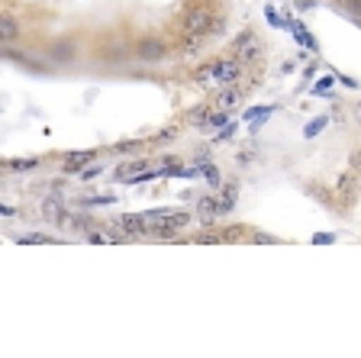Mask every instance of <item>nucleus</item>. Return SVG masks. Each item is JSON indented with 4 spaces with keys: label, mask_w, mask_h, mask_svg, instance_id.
<instances>
[{
    "label": "nucleus",
    "mask_w": 361,
    "mask_h": 358,
    "mask_svg": "<svg viewBox=\"0 0 361 358\" xmlns=\"http://www.w3.org/2000/svg\"><path fill=\"white\" fill-rule=\"evenodd\" d=\"M242 75H245V65H242L235 55H226V59H213V61L197 68L194 81L200 84V88L219 90V88H229V84H239Z\"/></svg>",
    "instance_id": "nucleus-1"
},
{
    "label": "nucleus",
    "mask_w": 361,
    "mask_h": 358,
    "mask_svg": "<svg viewBox=\"0 0 361 358\" xmlns=\"http://www.w3.org/2000/svg\"><path fill=\"white\" fill-rule=\"evenodd\" d=\"M149 229V236H161V239H171L174 232L188 229L190 223V213L184 210H149V213H139Z\"/></svg>",
    "instance_id": "nucleus-2"
},
{
    "label": "nucleus",
    "mask_w": 361,
    "mask_h": 358,
    "mask_svg": "<svg viewBox=\"0 0 361 358\" xmlns=\"http://www.w3.org/2000/svg\"><path fill=\"white\" fill-rule=\"evenodd\" d=\"M233 52H235V59L245 65V61H258V59H262L264 45H262V39H258L255 30H242L239 36H235V42H233Z\"/></svg>",
    "instance_id": "nucleus-3"
},
{
    "label": "nucleus",
    "mask_w": 361,
    "mask_h": 358,
    "mask_svg": "<svg viewBox=\"0 0 361 358\" xmlns=\"http://www.w3.org/2000/svg\"><path fill=\"white\" fill-rule=\"evenodd\" d=\"M168 55V45L161 42V39L149 36V39H139L135 42V59L145 61V65H155V61H161Z\"/></svg>",
    "instance_id": "nucleus-4"
},
{
    "label": "nucleus",
    "mask_w": 361,
    "mask_h": 358,
    "mask_svg": "<svg viewBox=\"0 0 361 358\" xmlns=\"http://www.w3.org/2000/svg\"><path fill=\"white\" fill-rule=\"evenodd\" d=\"M210 10L207 7H194L188 16H184V36H210Z\"/></svg>",
    "instance_id": "nucleus-5"
},
{
    "label": "nucleus",
    "mask_w": 361,
    "mask_h": 358,
    "mask_svg": "<svg viewBox=\"0 0 361 358\" xmlns=\"http://www.w3.org/2000/svg\"><path fill=\"white\" fill-rule=\"evenodd\" d=\"M97 155L100 152H94V149H81V152H68L65 158H61V172H81L84 165H90V162H97Z\"/></svg>",
    "instance_id": "nucleus-6"
},
{
    "label": "nucleus",
    "mask_w": 361,
    "mask_h": 358,
    "mask_svg": "<svg viewBox=\"0 0 361 358\" xmlns=\"http://www.w3.org/2000/svg\"><path fill=\"white\" fill-rule=\"evenodd\" d=\"M242 104V90L235 88V84H229V88H219L216 97H213V110H235V107Z\"/></svg>",
    "instance_id": "nucleus-7"
},
{
    "label": "nucleus",
    "mask_w": 361,
    "mask_h": 358,
    "mask_svg": "<svg viewBox=\"0 0 361 358\" xmlns=\"http://www.w3.org/2000/svg\"><path fill=\"white\" fill-rule=\"evenodd\" d=\"M219 217V201L216 197H200L197 201V220H200L203 226H213Z\"/></svg>",
    "instance_id": "nucleus-8"
},
{
    "label": "nucleus",
    "mask_w": 361,
    "mask_h": 358,
    "mask_svg": "<svg viewBox=\"0 0 361 358\" xmlns=\"http://www.w3.org/2000/svg\"><path fill=\"white\" fill-rule=\"evenodd\" d=\"M116 226H120L123 232H129V236H149V229H145L139 213H123V217H116Z\"/></svg>",
    "instance_id": "nucleus-9"
},
{
    "label": "nucleus",
    "mask_w": 361,
    "mask_h": 358,
    "mask_svg": "<svg viewBox=\"0 0 361 358\" xmlns=\"http://www.w3.org/2000/svg\"><path fill=\"white\" fill-rule=\"evenodd\" d=\"M20 39V23L13 20V16L0 13V45H10Z\"/></svg>",
    "instance_id": "nucleus-10"
},
{
    "label": "nucleus",
    "mask_w": 361,
    "mask_h": 358,
    "mask_svg": "<svg viewBox=\"0 0 361 358\" xmlns=\"http://www.w3.org/2000/svg\"><path fill=\"white\" fill-rule=\"evenodd\" d=\"M145 168H149V162H145V158H135V162H123L120 168H116V181H123V184H126L133 174L145 172Z\"/></svg>",
    "instance_id": "nucleus-11"
},
{
    "label": "nucleus",
    "mask_w": 361,
    "mask_h": 358,
    "mask_svg": "<svg viewBox=\"0 0 361 358\" xmlns=\"http://www.w3.org/2000/svg\"><path fill=\"white\" fill-rule=\"evenodd\" d=\"M55 223H59L65 232H84V229H87V220L78 217V213H68V210L61 213L59 220H55Z\"/></svg>",
    "instance_id": "nucleus-12"
},
{
    "label": "nucleus",
    "mask_w": 361,
    "mask_h": 358,
    "mask_svg": "<svg viewBox=\"0 0 361 358\" xmlns=\"http://www.w3.org/2000/svg\"><path fill=\"white\" fill-rule=\"evenodd\" d=\"M235 197H239V187L226 184L223 187V197H216V201H219V213H233V210H235Z\"/></svg>",
    "instance_id": "nucleus-13"
},
{
    "label": "nucleus",
    "mask_w": 361,
    "mask_h": 358,
    "mask_svg": "<svg viewBox=\"0 0 361 358\" xmlns=\"http://www.w3.org/2000/svg\"><path fill=\"white\" fill-rule=\"evenodd\" d=\"M200 178L207 181V184L213 187V191H219L223 187V174H219V168L213 162H207V165H200Z\"/></svg>",
    "instance_id": "nucleus-14"
},
{
    "label": "nucleus",
    "mask_w": 361,
    "mask_h": 358,
    "mask_svg": "<svg viewBox=\"0 0 361 358\" xmlns=\"http://www.w3.org/2000/svg\"><path fill=\"white\" fill-rule=\"evenodd\" d=\"M207 45V36H184L180 39V55H197Z\"/></svg>",
    "instance_id": "nucleus-15"
},
{
    "label": "nucleus",
    "mask_w": 361,
    "mask_h": 358,
    "mask_svg": "<svg viewBox=\"0 0 361 358\" xmlns=\"http://www.w3.org/2000/svg\"><path fill=\"white\" fill-rule=\"evenodd\" d=\"M42 213H45L49 220H59L61 213H65V203H61V197H45Z\"/></svg>",
    "instance_id": "nucleus-16"
},
{
    "label": "nucleus",
    "mask_w": 361,
    "mask_h": 358,
    "mask_svg": "<svg viewBox=\"0 0 361 358\" xmlns=\"http://www.w3.org/2000/svg\"><path fill=\"white\" fill-rule=\"evenodd\" d=\"M326 126H329V117H326V113H323V117H316V119H310L307 126H303V136H307V139H316V136L323 133V129H326Z\"/></svg>",
    "instance_id": "nucleus-17"
},
{
    "label": "nucleus",
    "mask_w": 361,
    "mask_h": 358,
    "mask_svg": "<svg viewBox=\"0 0 361 358\" xmlns=\"http://www.w3.org/2000/svg\"><path fill=\"white\" fill-rule=\"evenodd\" d=\"M210 110H213V104H203V107H197V110H190V113H188V123H190V126L200 129V126H203V119L210 117Z\"/></svg>",
    "instance_id": "nucleus-18"
},
{
    "label": "nucleus",
    "mask_w": 361,
    "mask_h": 358,
    "mask_svg": "<svg viewBox=\"0 0 361 358\" xmlns=\"http://www.w3.org/2000/svg\"><path fill=\"white\" fill-rule=\"evenodd\" d=\"M10 172H32V168H39V158H13V162H7Z\"/></svg>",
    "instance_id": "nucleus-19"
},
{
    "label": "nucleus",
    "mask_w": 361,
    "mask_h": 358,
    "mask_svg": "<svg viewBox=\"0 0 361 358\" xmlns=\"http://www.w3.org/2000/svg\"><path fill=\"white\" fill-rule=\"evenodd\" d=\"M84 203V207H106V203H116V197H110V194H106V197H87V201H81Z\"/></svg>",
    "instance_id": "nucleus-20"
},
{
    "label": "nucleus",
    "mask_w": 361,
    "mask_h": 358,
    "mask_svg": "<svg viewBox=\"0 0 361 358\" xmlns=\"http://www.w3.org/2000/svg\"><path fill=\"white\" fill-rule=\"evenodd\" d=\"M20 242H23V246H49V242H52V236H23Z\"/></svg>",
    "instance_id": "nucleus-21"
},
{
    "label": "nucleus",
    "mask_w": 361,
    "mask_h": 358,
    "mask_svg": "<svg viewBox=\"0 0 361 358\" xmlns=\"http://www.w3.org/2000/svg\"><path fill=\"white\" fill-rule=\"evenodd\" d=\"M264 16H268L271 26H278V30H284V20H281V16L274 13V7H264Z\"/></svg>",
    "instance_id": "nucleus-22"
},
{
    "label": "nucleus",
    "mask_w": 361,
    "mask_h": 358,
    "mask_svg": "<svg viewBox=\"0 0 361 358\" xmlns=\"http://www.w3.org/2000/svg\"><path fill=\"white\" fill-rule=\"evenodd\" d=\"M329 242H336V236H332V232H316V236H313V246H329Z\"/></svg>",
    "instance_id": "nucleus-23"
},
{
    "label": "nucleus",
    "mask_w": 361,
    "mask_h": 358,
    "mask_svg": "<svg viewBox=\"0 0 361 358\" xmlns=\"http://www.w3.org/2000/svg\"><path fill=\"white\" fill-rule=\"evenodd\" d=\"M52 59H59V61H71V49H68V45H59V49H52Z\"/></svg>",
    "instance_id": "nucleus-24"
},
{
    "label": "nucleus",
    "mask_w": 361,
    "mask_h": 358,
    "mask_svg": "<svg viewBox=\"0 0 361 358\" xmlns=\"http://www.w3.org/2000/svg\"><path fill=\"white\" fill-rule=\"evenodd\" d=\"M332 81H336V78H323V81H316L313 84V94H326V90L332 88Z\"/></svg>",
    "instance_id": "nucleus-25"
},
{
    "label": "nucleus",
    "mask_w": 361,
    "mask_h": 358,
    "mask_svg": "<svg viewBox=\"0 0 361 358\" xmlns=\"http://www.w3.org/2000/svg\"><path fill=\"white\" fill-rule=\"evenodd\" d=\"M135 149H139V139H126L116 145V152H135Z\"/></svg>",
    "instance_id": "nucleus-26"
},
{
    "label": "nucleus",
    "mask_w": 361,
    "mask_h": 358,
    "mask_svg": "<svg viewBox=\"0 0 361 358\" xmlns=\"http://www.w3.org/2000/svg\"><path fill=\"white\" fill-rule=\"evenodd\" d=\"M171 139H178V129H165V133L155 136V142H171Z\"/></svg>",
    "instance_id": "nucleus-27"
},
{
    "label": "nucleus",
    "mask_w": 361,
    "mask_h": 358,
    "mask_svg": "<svg viewBox=\"0 0 361 358\" xmlns=\"http://www.w3.org/2000/svg\"><path fill=\"white\" fill-rule=\"evenodd\" d=\"M90 242H97V246H100V242H116V239H113V236H100V232H90Z\"/></svg>",
    "instance_id": "nucleus-28"
},
{
    "label": "nucleus",
    "mask_w": 361,
    "mask_h": 358,
    "mask_svg": "<svg viewBox=\"0 0 361 358\" xmlns=\"http://www.w3.org/2000/svg\"><path fill=\"white\" fill-rule=\"evenodd\" d=\"M0 217H16V207H10V203H0Z\"/></svg>",
    "instance_id": "nucleus-29"
},
{
    "label": "nucleus",
    "mask_w": 361,
    "mask_h": 358,
    "mask_svg": "<svg viewBox=\"0 0 361 358\" xmlns=\"http://www.w3.org/2000/svg\"><path fill=\"white\" fill-rule=\"evenodd\" d=\"M194 168H200V165H207V162H210V158H207V152H197V155H194Z\"/></svg>",
    "instance_id": "nucleus-30"
},
{
    "label": "nucleus",
    "mask_w": 361,
    "mask_h": 358,
    "mask_svg": "<svg viewBox=\"0 0 361 358\" xmlns=\"http://www.w3.org/2000/svg\"><path fill=\"white\" fill-rule=\"evenodd\" d=\"M313 4H316V0H297V10H310Z\"/></svg>",
    "instance_id": "nucleus-31"
}]
</instances>
